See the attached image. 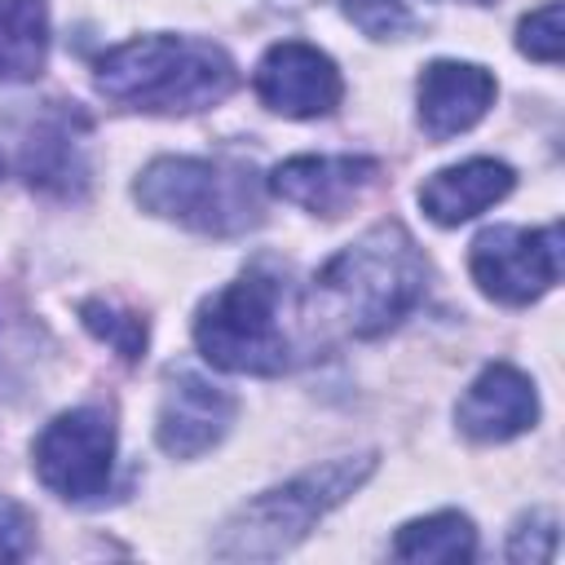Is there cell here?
<instances>
[{
    "label": "cell",
    "mask_w": 565,
    "mask_h": 565,
    "mask_svg": "<svg viewBox=\"0 0 565 565\" xmlns=\"http://www.w3.org/2000/svg\"><path fill=\"white\" fill-rule=\"evenodd\" d=\"M238 66L212 40L190 35H137L97 57V88L110 102L150 115H185L230 97Z\"/></svg>",
    "instance_id": "cell-1"
},
{
    "label": "cell",
    "mask_w": 565,
    "mask_h": 565,
    "mask_svg": "<svg viewBox=\"0 0 565 565\" xmlns=\"http://www.w3.org/2000/svg\"><path fill=\"white\" fill-rule=\"evenodd\" d=\"M318 296L362 340L397 327L428 291V260L397 221H380L318 269Z\"/></svg>",
    "instance_id": "cell-2"
},
{
    "label": "cell",
    "mask_w": 565,
    "mask_h": 565,
    "mask_svg": "<svg viewBox=\"0 0 565 565\" xmlns=\"http://www.w3.org/2000/svg\"><path fill=\"white\" fill-rule=\"evenodd\" d=\"M371 472H375V455H344V459L309 468V472H300L274 490H260L216 530L212 556H221V561H274L282 552H291L313 530V521H322L353 490H362Z\"/></svg>",
    "instance_id": "cell-3"
},
{
    "label": "cell",
    "mask_w": 565,
    "mask_h": 565,
    "mask_svg": "<svg viewBox=\"0 0 565 565\" xmlns=\"http://www.w3.org/2000/svg\"><path fill=\"white\" fill-rule=\"evenodd\" d=\"M132 194L146 212L212 238H234L260 225V177L247 163L163 154L141 168Z\"/></svg>",
    "instance_id": "cell-4"
},
{
    "label": "cell",
    "mask_w": 565,
    "mask_h": 565,
    "mask_svg": "<svg viewBox=\"0 0 565 565\" xmlns=\"http://www.w3.org/2000/svg\"><path fill=\"white\" fill-rule=\"evenodd\" d=\"M282 282L265 269H247L199 305L194 344L216 371L282 375L291 366V335L282 331Z\"/></svg>",
    "instance_id": "cell-5"
},
{
    "label": "cell",
    "mask_w": 565,
    "mask_h": 565,
    "mask_svg": "<svg viewBox=\"0 0 565 565\" xmlns=\"http://www.w3.org/2000/svg\"><path fill=\"white\" fill-rule=\"evenodd\" d=\"M110 468H115V424L97 406L62 411L35 437V477L71 503H88L106 494Z\"/></svg>",
    "instance_id": "cell-6"
},
{
    "label": "cell",
    "mask_w": 565,
    "mask_h": 565,
    "mask_svg": "<svg viewBox=\"0 0 565 565\" xmlns=\"http://www.w3.org/2000/svg\"><path fill=\"white\" fill-rule=\"evenodd\" d=\"M472 282L499 305H530L561 278V225H490L468 252Z\"/></svg>",
    "instance_id": "cell-7"
},
{
    "label": "cell",
    "mask_w": 565,
    "mask_h": 565,
    "mask_svg": "<svg viewBox=\"0 0 565 565\" xmlns=\"http://www.w3.org/2000/svg\"><path fill=\"white\" fill-rule=\"evenodd\" d=\"M252 88L256 97L287 115V119H318V115H331L344 84H340V71L335 62L305 44V40H278L260 62H256V75H252Z\"/></svg>",
    "instance_id": "cell-8"
},
{
    "label": "cell",
    "mask_w": 565,
    "mask_h": 565,
    "mask_svg": "<svg viewBox=\"0 0 565 565\" xmlns=\"http://www.w3.org/2000/svg\"><path fill=\"white\" fill-rule=\"evenodd\" d=\"M234 397L190 371H177L168 393H163V406H159V424H154V437L159 446L172 455V459H194L203 450H212L230 424H234Z\"/></svg>",
    "instance_id": "cell-9"
},
{
    "label": "cell",
    "mask_w": 565,
    "mask_h": 565,
    "mask_svg": "<svg viewBox=\"0 0 565 565\" xmlns=\"http://www.w3.org/2000/svg\"><path fill=\"white\" fill-rule=\"evenodd\" d=\"M375 177L380 163L362 154H296L269 172V190L313 216H340Z\"/></svg>",
    "instance_id": "cell-10"
},
{
    "label": "cell",
    "mask_w": 565,
    "mask_h": 565,
    "mask_svg": "<svg viewBox=\"0 0 565 565\" xmlns=\"http://www.w3.org/2000/svg\"><path fill=\"white\" fill-rule=\"evenodd\" d=\"M539 419V393L530 384V375H521L508 362L486 366L463 397L455 402V424L472 437V441H508L521 437L525 428H534Z\"/></svg>",
    "instance_id": "cell-11"
},
{
    "label": "cell",
    "mask_w": 565,
    "mask_h": 565,
    "mask_svg": "<svg viewBox=\"0 0 565 565\" xmlns=\"http://www.w3.org/2000/svg\"><path fill=\"white\" fill-rule=\"evenodd\" d=\"M494 102V75L477 62H428L419 75V124L433 141L468 132Z\"/></svg>",
    "instance_id": "cell-12"
},
{
    "label": "cell",
    "mask_w": 565,
    "mask_h": 565,
    "mask_svg": "<svg viewBox=\"0 0 565 565\" xmlns=\"http://www.w3.org/2000/svg\"><path fill=\"white\" fill-rule=\"evenodd\" d=\"M512 185H516V172L508 163H499V159H468V163L433 172L419 185V207L437 225H463L477 212H486L490 203L508 199Z\"/></svg>",
    "instance_id": "cell-13"
},
{
    "label": "cell",
    "mask_w": 565,
    "mask_h": 565,
    "mask_svg": "<svg viewBox=\"0 0 565 565\" xmlns=\"http://www.w3.org/2000/svg\"><path fill=\"white\" fill-rule=\"evenodd\" d=\"M22 177L44 190V194H79L84 181H88V168H84V150H79V132L71 128V115H49L31 141L22 146Z\"/></svg>",
    "instance_id": "cell-14"
},
{
    "label": "cell",
    "mask_w": 565,
    "mask_h": 565,
    "mask_svg": "<svg viewBox=\"0 0 565 565\" xmlns=\"http://www.w3.org/2000/svg\"><path fill=\"white\" fill-rule=\"evenodd\" d=\"M49 57V4L0 0V84H22L44 71Z\"/></svg>",
    "instance_id": "cell-15"
},
{
    "label": "cell",
    "mask_w": 565,
    "mask_h": 565,
    "mask_svg": "<svg viewBox=\"0 0 565 565\" xmlns=\"http://www.w3.org/2000/svg\"><path fill=\"white\" fill-rule=\"evenodd\" d=\"M388 552L397 561H472L477 530L463 512H433V516L402 525Z\"/></svg>",
    "instance_id": "cell-16"
},
{
    "label": "cell",
    "mask_w": 565,
    "mask_h": 565,
    "mask_svg": "<svg viewBox=\"0 0 565 565\" xmlns=\"http://www.w3.org/2000/svg\"><path fill=\"white\" fill-rule=\"evenodd\" d=\"M79 318H84V327H88L102 344H110L124 362H141V358H146L150 331H146V318H141V313L119 309V305H110V300H84V305H79Z\"/></svg>",
    "instance_id": "cell-17"
},
{
    "label": "cell",
    "mask_w": 565,
    "mask_h": 565,
    "mask_svg": "<svg viewBox=\"0 0 565 565\" xmlns=\"http://www.w3.org/2000/svg\"><path fill=\"white\" fill-rule=\"evenodd\" d=\"M516 49L534 62H561L565 53V31H561V0H547L530 9L516 26Z\"/></svg>",
    "instance_id": "cell-18"
},
{
    "label": "cell",
    "mask_w": 565,
    "mask_h": 565,
    "mask_svg": "<svg viewBox=\"0 0 565 565\" xmlns=\"http://www.w3.org/2000/svg\"><path fill=\"white\" fill-rule=\"evenodd\" d=\"M552 556H556V516H552V512L525 516V521L512 530V539H508V561L543 565V561H552Z\"/></svg>",
    "instance_id": "cell-19"
},
{
    "label": "cell",
    "mask_w": 565,
    "mask_h": 565,
    "mask_svg": "<svg viewBox=\"0 0 565 565\" xmlns=\"http://www.w3.org/2000/svg\"><path fill=\"white\" fill-rule=\"evenodd\" d=\"M344 13H349L366 35H375V40L397 35V31L411 26L406 0H344Z\"/></svg>",
    "instance_id": "cell-20"
},
{
    "label": "cell",
    "mask_w": 565,
    "mask_h": 565,
    "mask_svg": "<svg viewBox=\"0 0 565 565\" xmlns=\"http://www.w3.org/2000/svg\"><path fill=\"white\" fill-rule=\"evenodd\" d=\"M31 516L13 499H0V561H18L31 547Z\"/></svg>",
    "instance_id": "cell-21"
},
{
    "label": "cell",
    "mask_w": 565,
    "mask_h": 565,
    "mask_svg": "<svg viewBox=\"0 0 565 565\" xmlns=\"http://www.w3.org/2000/svg\"><path fill=\"white\" fill-rule=\"evenodd\" d=\"M0 177H4V159H0Z\"/></svg>",
    "instance_id": "cell-22"
}]
</instances>
